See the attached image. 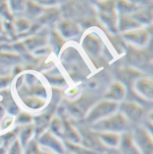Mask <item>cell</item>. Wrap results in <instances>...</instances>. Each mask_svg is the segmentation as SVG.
I'll list each match as a JSON object with an SVG mask.
<instances>
[{"mask_svg": "<svg viewBox=\"0 0 153 154\" xmlns=\"http://www.w3.org/2000/svg\"><path fill=\"white\" fill-rule=\"evenodd\" d=\"M9 154H21V148L20 145L18 144V143L16 142L11 148Z\"/></svg>", "mask_w": 153, "mask_h": 154, "instance_id": "6da1fadb", "label": "cell"}]
</instances>
